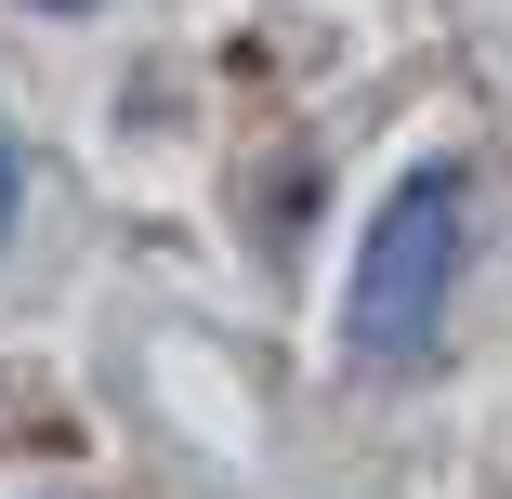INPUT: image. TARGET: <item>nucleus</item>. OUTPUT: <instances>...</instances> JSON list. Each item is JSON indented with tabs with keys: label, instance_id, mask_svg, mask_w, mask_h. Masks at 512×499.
Here are the masks:
<instances>
[{
	"label": "nucleus",
	"instance_id": "nucleus-1",
	"mask_svg": "<svg viewBox=\"0 0 512 499\" xmlns=\"http://www.w3.org/2000/svg\"><path fill=\"white\" fill-rule=\"evenodd\" d=\"M447 289H460V171H407L368 211V250H355V289H342V342L368 368H421L434 329H447Z\"/></svg>",
	"mask_w": 512,
	"mask_h": 499
},
{
	"label": "nucleus",
	"instance_id": "nucleus-2",
	"mask_svg": "<svg viewBox=\"0 0 512 499\" xmlns=\"http://www.w3.org/2000/svg\"><path fill=\"white\" fill-rule=\"evenodd\" d=\"M14 197H27V171H14V145H0V237H14Z\"/></svg>",
	"mask_w": 512,
	"mask_h": 499
},
{
	"label": "nucleus",
	"instance_id": "nucleus-3",
	"mask_svg": "<svg viewBox=\"0 0 512 499\" xmlns=\"http://www.w3.org/2000/svg\"><path fill=\"white\" fill-rule=\"evenodd\" d=\"M40 14H92V0H40Z\"/></svg>",
	"mask_w": 512,
	"mask_h": 499
}]
</instances>
